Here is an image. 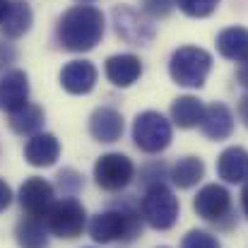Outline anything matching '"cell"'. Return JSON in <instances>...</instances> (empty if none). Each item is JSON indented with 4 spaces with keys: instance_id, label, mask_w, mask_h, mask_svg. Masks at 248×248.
Masks as SVG:
<instances>
[{
    "instance_id": "cell-33",
    "label": "cell",
    "mask_w": 248,
    "mask_h": 248,
    "mask_svg": "<svg viewBox=\"0 0 248 248\" xmlns=\"http://www.w3.org/2000/svg\"><path fill=\"white\" fill-rule=\"evenodd\" d=\"M241 210H244V215L248 217V181L244 183V188H241Z\"/></svg>"
},
{
    "instance_id": "cell-28",
    "label": "cell",
    "mask_w": 248,
    "mask_h": 248,
    "mask_svg": "<svg viewBox=\"0 0 248 248\" xmlns=\"http://www.w3.org/2000/svg\"><path fill=\"white\" fill-rule=\"evenodd\" d=\"M58 186L63 188V193H78L82 188V176L75 169H63L58 173Z\"/></svg>"
},
{
    "instance_id": "cell-21",
    "label": "cell",
    "mask_w": 248,
    "mask_h": 248,
    "mask_svg": "<svg viewBox=\"0 0 248 248\" xmlns=\"http://www.w3.org/2000/svg\"><path fill=\"white\" fill-rule=\"evenodd\" d=\"M205 176V162L200 157H181L176 164L171 166V181L178 188H193L202 181Z\"/></svg>"
},
{
    "instance_id": "cell-30",
    "label": "cell",
    "mask_w": 248,
    "mask_h": 248,
    "mask_svg": "<svg viewBox=\"0 0 248 248\" xmlns=\"http://www.w3.org/2000/svg\"><path fill=\"white\" fill-rule=\"evenodd\" d=\"M12 61H15V51H12L7 44H0V68L10 65Z\"/></svg>"
},
{
    "instance_id": "cell-15",
    "label": "cell",
    "mask_w": 248,
    "mask_h": 248,
    "mask_svg": "<svg viewBox=\"0 0 248 248\" xmlns=\"http://www.w3.org/2000/svg\"><path fill=\"white\" fill-rule=\"evenodd\" d=\"M96 84V68L89 61H70L61 70V87L70 94H89Z\"/></svg>"
},
{
    "instance_id": "cell-10",
    "label": "cell",
    "mask_w": 248,
    "mask_h": 248,
    "mask_svg": "<svg viewBox=\"0 0 248 248\" xmlns=\"http://www.w3.org/2000/svg\"><path fill=\"white\" fill-rule=\"evenodd\" d=\"M193 210L198 212V217H202L207 222H222L224 217L232 215V195L224 186L207 183L198 190V195L193 200Z\"/></svg>"
},
{
    "instance_id": "cell-34",
    "label": "cell",
    "mask_w": 248,
    "mask_h": 248,
    "mask_svg": "<svg viewBox=\"0 0 248 248\" xmlns=\"http://www.w3.org/2000/svg\"><path fill=\"white\" fill-rule=\"evenodd\" d=\"M10 5H12L10 0H0V22H2V17L7 15V10H10Z\"/></svg>"
},
{
    "instance_id": "cell-29",
    "label": "cell",
    "mask_w": 248,
    "mask_h": 248,
    "mask_svg": "<svg viewBox=\"0 0 248 248\" xmlns=\"http://www.w3.org/2000/svg\"><path fill=\"white\" fill-rule=\"evenodd\" d=\"M10 202H12V188L0 178V212H2V210H7V207H10Z\"/></svg>"
},
{
    "instance_id": "cell-23",
    "label": "cell",
    "mask_w": 248,
    "mask_h": 248,
    "mask_svg": "<svg viewBox=\"0 0 248 248\" xmlns=\"http://www.w3.org/2000/svg\"><path fill=\"white\" fill-rule=\"evenodd\" d=\"M10 128H12L17 135H29V138H34V135H39L41 128H44V111H41L39 106L27 104L24 108L10 113Z\"/></svg>"
},
{
    "instance_id": "cell-22",
    "label": "cell",
    "mask_w": 248,
    "mask_h": 248,
    "mask_svg": "<svg viewBox=\"0 0 248 248\" xmlns=\"http://www.w3.org/2000/svg\"><path fill=\"white\" fill-rule=\"evenodd\" d=\"M17 244L22 248H46L48 244V224L39 217H24L17 224Z\"/></svg>"
},
{
    "instance_id": "cell-25",
    "label": "cell",
    "mask_w": 248,
    "mask_h": 248,
    "mask_svg": "<svg viewBox=\"0 0 248 248\" xmlns=\"http://www.w3.org/2000/svg\"><path fill=\"white\" fill-rule=\"evenodd\" d=\"M166 176H171V171L166 169L164 162H150L140 169V181L145 188H152V186H162Z\"/></svg>"
},
{
    "instance_id": "cell-11",
    "label": "cell",
    "mask_w": 248,
    "mask_h": 248,
    "mask_svg": "<svg viewBox=\"0 0 248 248\" xmlns=\"http://www.w3.org/2000/svg\"><path fill=\"white\" fill-rule=\"evenodd\" d=\"M29 104V78L22 70H7L0 78V111L15 113Z\"/></svg>"
},
{
    "instance_id": "cell-27",
    "label": "cell",
    "mask_w": 248,
    "mask_h": 248,
    "mask_svg": "<svg viewBox=\"0 0 248 248\" xmlns=\"http://www.w3.org/2000/svg\"><path fill=\"white\" fill-rule=\"evenodd\" d=\"M140 7L150 19H164L176 7V0H140Z\"/></svg>"
},
{
    "instance_id": "cell-24",
    "label": "cell",
    "mask_w": 248,
    "mask_h": 248,
    "mask_svg": "<svg viewBox=\"0 0 248 248\" xmlns=\"http://www.w3.org/2000/svg\"><path fill=\"white\" fill-rule=\"evenodd\" d=\"M219 2L222 0H176V7L188 17L202 19V17H210L219 7Z\"/></svg>"
},
{
    "instance_id": "cell-1",
    "label": "cell",
    "mask_w": 248,
    "mask_h": 248,
    "mask_svg": "<svg viewBox=\"0 0 248 248\" xmlns=\"http://www.w3.org/2000/svg\"><path fill=\"white\" fill-rule=\"evenodd\" d=\"M104 15L94 5H75L58 19V41L65 51L84 53L92 51L104 36Z\"/></svg>"
},
{
    "instance_id": "cell-2",
    "label": "cell",
    "mask_w": 248,
    "mask_h": 248,
    "mask_svg": "<svg viewBox=\"0 0 248 248\" xmlns=\"http://www.w3.org/2000/svg\"><path fill=\"white\" fill-rule=\"evenodd\" d=\"M87 229L96 244H130L142 234V217L133 210H106L94 215Z\"/></svg>"
},
{
    "instance_id": "cell-6",
    "label": "cell",
    "mask_w": 248,
    "mask_h": 248,
    "mask_svg": "<svg viewBox=\"0 0 248 248\" xmlns=\"http://www.w3.org/2000/svg\"><path fill=\"white\" fill-rule=\"evenodd\" d=\"M113 27L116 34L130 46H147L157 36V27L152 24V19L145 12L140 15L130 5L113 7Z\"/></svg>"
},
{
    "instance_id": "cell-31",
    "label": "cell",
    "mask_w": 248,
    "mask_h": 248,
    "mask_svg": "<svg viewBox=\"0 0 248 248\" xmlns=\"http://www.w3.org/2000/svg\"><path fill=\"white\" fill-rule=\"evenodd\" d=\"M236 80H239V84H241V87H246V89H248V61L239 65V70H236Z\"/></svg>"
},
{
    "instance_id": "cell-8",
    "label": "cell",
    "mask_w": 248,
    "mask_h": 248,
    "mask_svg": "<svg viewBox=\"0 0 248 248\" xmlns=\"http://www.w3.org/2000/svg\"><path fill=\"white\" fill-rule=\"evenodd\" d=\"M46 224H48V232L61 239H78L87 227V212L80 200L63 198L51 207Z\"/></svg>"
},
{
    "instance_id": "cell-36",
    "label": "cell",
    "mask_w": 248,
    "mask_h": 248,
    "mask_svg": "<svg viewBox=\"0 0 248 248\" xmlns=\"http://www.w3.org/2000/svg\"><path fill=\"white\" fill-rule=\"evenodd\" d=\"M159 248H166V246H159Z\"/></svg>"
},
{
    "instance_id": "cell-13",
    "label": "cell",
    "mask_w": 248,
    "mask_h": 248,
    "mask_svg": "<svg viewBox=\"0 0 248 248\" xmlns=\"http://www.w3.org/2000/svg\"><path fill=\"white\" fill-rule=\"evenodd\" d=\"M104 73H106V80L113 84V87H130L140 80L142 75V61L135 56V53H116L111 58H106V65H104Z\"/></svg>"
},
{
    "instance_id": "cell-3",
    "label": "cell",
    "mask_w": 248,
    "mask_h": 248,
    "mask_svg": "<svg viewBox=\"0 0 248 248\" xmlns=\"http://www.w3.org/2000/svg\"><path fill=\"white\" fill-rule=\"evenodd\" d=\"M212 70V56L200 46H181L171 53L169 75L178 87L200 89Z\"/></svg>"
},
{
    "instance_id": "cell-12",
    "label": "cell",
    "mask_w": 248,
    "mask_h": 248,
    "mask_svg": "<svg viewBox=\"0 0 248 248\" xmlns=\"http://www.w3.org/2000/svg\"><path fill=\"white\" fill-rule=\"evenodd\" d=\"M234 128H236V118H234V113L227 104L215 101L205 108V116H202V123H200V130H202L205 138L219 142V140L232 138Z\"/></svg>"
},
{
    "instance_id": "cell-20",
    "label": "cell",
    "mask_w": 248,
    "mask_h": 248,
    "mask_svg": "<svg viewBox=\"0 0 248 248\" xmlns=\"http://www.w3.org/2000/svg\"><path fill=\"white\" fill-rule=\"evenodd\" d=\"M31 22H34V15H31L29 5L22 2V0H15V2L10 5L7 15L2 17L0 29H2L5 36L17 39V36H22V34H27V31L31 29Z\"/></svg>"
},
{
    "instance_id": "cell-14",
    "label": "cell",
    "mask_w": 248,
    "mask_h": 248,
    "mask_svg": "<svg viewBox=\"0 0 248 248\" xmlns=\"http://www.w3.org/2000/svg\"><path fill=\"white\" fill-rule=\"evenodd\" d=\"M123 116L111 106H99L89 116V135L96 142H116L123 135Z\"/></svg>"
},
{
    "instance_id": "cell-9",
    "label": "cell",
    "mask_w": 248,
    "mask_h": 248,
    "mask_svg": "<svg viewBox=\"0 0 248 248\" xmlns=\"http://www.w3.org/2000/svg\"><path fill=\"white\" fill-rule=\"evenodd\" d=\"M19 205L22 210L29 215V217H48L51 207L56 205V193H53V186L39 176H31L22 183L19 188Z\"/></svg>"
},
{
    "instance_id": "cell-19",
    "label": "cell",
    "mask_w": 248,
    "mask_h": 248,
    "mask_svg": "<svg viewBox=\"0 0 248 248\" xmlns=\"http://www.w3.org/2000/svg\"><path fill=\"white\" fill-rule=\"evenodd\" d=\"M205 104L193 96V94H183L178 99H173L171 104V121L178 125V128H198L202 123V116H205Z\"/></svg>"
},
{
    "instance_id": "cell-18",
    "label": "cell",
    "mask_w": 248,
    "mask_h": 248,
    "mask_svg": "<svg viewBox=\"0 0 248 248\" xmlns=\"http://www.w3.org/2000/svg\"><path fill=\"white\" fill-rule=\"evenodd\" d=\"M217 51L222 58L234 63L248 61V29L246 27H227L217 34Z\"/></svg>"
},
{
    "instance_id": "cell-5",
    "label": "cell",
    "mask_w": 248,
    "mask_h": 248,
    "mask_svg": "<svg viewBox=\"0 0 248 248\" xmlns=\"http://www.w3.org/2000/svg\"><path fill=\"white\" fill-rule=\"evenodd\" d=\"M178 198L173 195L171 188L162 186H152L145 190V198L140 202V217L157 232H166L176 224L178 219Z\"/></svg>"
},
{
    "instance_id": "cell-4",
    "label": "cell",
    "mask_w": 248,
    "mask_h": 248,
    "mask_svg": "<svg viewBox=\"0 0 248 248\" xmlns=\"http://www.w3.org/2000/svg\"><path fill=\"white\" fill-rule=\"evenodd\" d=\"M171 121L159 111H142L133 121V140L145 155H159L171 145Z\"/></svg>"
},
{
    "instance_id": "cell-17",
    "label": "cell",
    "mask_w": 248,
    "mask_h": 248,
    "mask_svg": "<svg viewBox=\"0 0 248 248\" xmlns=\"http://www.w3.org/2000/svg\"><path fill=\"white\" fill-rule=\"evenodd\" d=\"M61 155V142L56 135L51 133H39L34 138L27 140V147H24V159L31 166H51L56 164Z\"/></svg>"
},
{
    "instance_id": "cell-35",
    "label": "cell",
    "mask_w": 248,
    "mask_h": 248,
    "mask_svg": "<svg viewBox=\"0 0 248 248\" xmlns=\"http://www.w3.org/2000/svg\"><path fill=\"white\" fill-rule=\"evenodd\" d=\"M82 2H89V0H82Z\"/></svg>"
},
{
    "instance_id": "cell-26",
    "label": "cell",
    "mask_w": 248,
    "mask_h": 248,
    "mask_svg": "<svg viewBox=\"0 0 248 248\" xmlns=\"http://www.w3.org/2000/svg\"><path fill=\"white\" fill-rule=\"evenodd\" d=\"M181 248H222L219 239L212 236L210 232H202V229H193L183 236Z\"/></svg>"
},
{
    "instance_id": "cell-7",
    "label": "cell",
    "mask_w": 248,
    "mask_h": 248,
    "mask_svg": "<svg viewBox=\"0 0 248 248\" xmlns=\"http://www.w3.org/2000/svg\"><path fill=\"white\" fill-rule=\"evenodd\" d=\"M135 178V164L130 162V157L121 155V152H108L101 155L94 164V181L99 188L116 193L130 186V181Z\"/></svg>"
},
{
    "instance_id": "cell-32",
    "label": "cell",
    "mask_w": 248,
    "mask_h": 248,
    "mask_svg": "<svg viewBox=\"0 0 248 248\" xmlns=\"http://www.w3.org/2000/svg\"><path fill=\"white\" fill-rule=\"evenodd\" d=\"M239 116H241V121L248 125V94L241 99V104H239Z\"/></svg>"
},
{
    "instance_id": "cell-16",
    "label": "cell",
    "mask_w": 248,
    "mask_h": 248,
    "mask_svg": "<svg viewBox=\"0 0 248 248\" xmlns=\"http://www.w3.org/2000/svg\"><path fill=\"white\" fill-rule=\"evenodd\" d=\"M217 173L227 183H246L248 181V150L234 145L227 147L217 159Z\"/></svg>"
}]
</instances>
